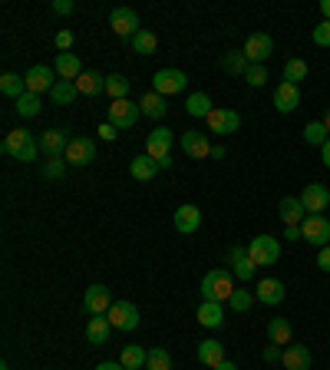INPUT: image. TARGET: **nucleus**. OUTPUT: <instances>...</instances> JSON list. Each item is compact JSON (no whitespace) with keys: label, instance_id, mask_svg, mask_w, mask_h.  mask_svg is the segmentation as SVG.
Segmentation results:
<instances>
[{"label":"nucleus","instance_id":"53","mask_svg":"<svg viewBox=\"0 0 330 370\" xmlns=\"http://www.w3.org/2000/svg\"><path fill=\"white\" fill-rule=\"evenodd\" d=\"M321 159H324V165H327V169H330V139L321 146Z\"/></svg>","mask_w":330,"mask_h":370},{"label":"nucleus","instance_id":"32","mask_svg":"<svg viewBox=\"0 0 330 370\" xmlns=\"http://www.w3.org/2000/svg\"><path fill=\"white\" fill-rule=\"evenodd\" d=\"M76 89H79V96H99V93H106V76L83 73L79 80H76Z\"/></svg>","mask_w":330,"mask_h":370},{"label":"nucleus","instance_id":"30","mask_svg":"<svg viewBox=\"0 0 330 370\" xmlns=\"http://www.w3.org/2000/svg\"><path fill=\"white\" fill-rule=\"evenodd\" d=\"M268 337H271V344H291L294 337V327L287 317H271L268 321Z\"/></svg>","mask_w":330,"mask_h":370},{"label":"nucleus","instance_id":"33","mask_svg":"<svg viewBox=\"0 0 330 370\" xmlns=\"http://www.w3.org/2000/svg\"><path fill=\"white\" fill-rule=\"evenodd\" d=\"M76 96H79V89H76V83H70V80H57V86L50 89V99L57 106H73Z\"/></svg>","mask_w":330,"mask_h":370},{"label":"nucleus","instance_id":"27","mask_svg":"<svg viewBox=\"0 0 330 370\" xmlns=\"http://www.w3.org/2000/svg\"><path fill=\"white\" fill-rule=\"evenodd\" d=\"M198 361L205 364V367L215 370L218 364L225 361V344H221V341H202V344H198Z\"/></svg>","mask_w":330,"mask_h":370},{"label":"nucleus","instance_id":"11","mask_svg":"<svg viewBox=\"0 0 330 370\" xmlns=\"http://www.w3.org/2000/svg\"><path fill=\"white\" fill-rule=\"evenodd\" d=\"M57 70L53 67H43V63H37V67H30L27 73H23V80H27V93H50L53 86H57Z\"/></svg>","mask_w":330,"mask_h":370},{"label":"nucleus","instance_id":"34","mask_svg":"<svg viewBox=\"0 0 330 370\" xmlns=\"http://www.w3.org/2000/svg\"><path fill=\"white\" fill-rule=\"evenodd\" d=\"M132 50L142 53V57H152V53L159 50V37H155L152 30H139V33L132 37Z\"/></svg>","mask_w":330,"mask_h":370},{"label":"nucleus","instance_id":"49","mask_svg":"<svg viewBox=\"0 0 330 370\" xmlns=\"http://www.w3.org/2000/svg\"><path fill=\"white\" fill-rule=\"evenodd\" d=\"M116 136H119V129H116L113 123H103V126H99V139H106V143H116Z\"/></svg>","mask_w":330,"mask_h":370},{"label":"nucleus","instance_id":"18","mask_svg":"<svg viewBox=\"0 0 330 370\" xmlns=\"http://www.w3.org/2000/svg\"><path fill=\"white\" fill-rule=\"evenodd\" d=\"M297 106H301V89L294 83H281L274 89V109H277V113L287 116V113H294Z\"/></svg>","mask_w":330,"mask_h":370},{"label":"nucleus","instance_id":"43","mask_svg":"<svg viewBox=\"0 0 330 370\" xmlns=\"http://www.w3.org/2000/svg\"><path fill=\"white\" fill-rule=\"evenodd\" d=\"M231 311H238V314H245V311H251V304H255V298H251V291H245V288H235V295H231Z\"/></svg>","mask_w":330,"mask_h":370},{"label":"nucleus","instance_id":"4","mask_svg":"<svg viewBox=\"0 0 330 370\" xmlns=\"http://www.w3.org/2000/svg\"><path fill=\"white\" fill-rule=\"evenodd\" d=\"M63 159H66V165H89L96 159V143L89 136H73L63 152Z\"/></svg>","mask_w":330,"mask_h":370},{"label":"nucleus","instance_id":"23","mask_svg":"<svg viewBox=\"0 0 330 370\" xmlns=\"http://www.w3.org/2000/svg\"><path fill=\"white\" fill-rule=\"evenodd\" d=\"M53 70H57L60 80H70V83H76V80L86 73L76 53H57V63H53Z\"/></svg>","mask_w":330,"mask_h":370},{"label":"nucleus","instance_id":"51","mask_svg":"<svg viewBox=\"0 0 330 370\" xmlns=\"http://www.w3.org/2000/svg\"><path fill=\"white\" fill-rule=\"evenodd\" d=\"M284 238H287V241H301V225H284Z\"/></svg>","mask_w":330,"mask_h":370},{"label":"nucleus","instance_id":"14","mask_svg":"<svg viewBox=\"0 0 330 370\" xmlns=\"http://www.w3.org/2000/svg\"><path fill=\"white\" fill-rule=\"evenodd\" d=\"M109 27H113L119 37H129V40L142 30L139 17H136V10H132V7H116L113 13H109Z\"/></svg>","mask_w":330,"mask_h":370},{"label":"nucleus","instance_id":"12","mask_svg":"<svg viewBox=\"0 0 330 370\" xmlns=\"http://www.w3.org/2000/svg\"><path fill=\"white\" fill-rule=\"evenodd\" d=\"M301 202H304V209H307V215H321L330 205V189L321 185V182H311V185H304Z\"/></svg>","mask_w":330,"mask_h":370},{"label":"nucleus","instance_id":"39","mask_svg":"<svg viewBox=\"0 0 330 370\" xmlns=\"http://www.w3.org/2000/svg\"><path fill=\"white\" fill-rule=\"evenodd\" d=\"M129 80H126L123 73H113V76H106V93L113 96V99H129Z\"/></svg>","mask_w":330,"mask_h":370},{"label":"nucleus","instance_id":"48","mask_svg":"<svg viewBox=\"0 0 330 370\" xmlns=\"http://www.w3.org/2000/svg\"><path fill=\"white\" fill-rule=\"evenodd\" d=\"M284 357V351H281V344H268V347H264V361L268 364H274V361H281Z\"/></svg>","mask_w":330,"mask_h":370},{"label":"nucleus","instance_id":"22","mask_svg":"<svg viewBox=\"0 0 330 370\" xmlns=\"http://www.w3.org/2000/svg\"><path fill=\"white\" fill-rule=\"evenodd\" d=\"M281 364H284V370H311V347H304V344L284 347Z\"/></svg>","mask_w":330,"mask_h":370},{"label":"nucleus","instance_id":"28","mask_svg":"<svg viewBox=\"0 0 330 370\" xmlns=\"http://www.w3.org/2000/svg\"><path fill=\"white\" fill-rule=\"evenodd\" d=\"M139 109L142 116H149V119H162V116L169 113V106H165V96H159L155 89H149V93L139 99Z\"/></svg>","mask_w":330,"mask_h":370},{"label":"nucleus","instance_id":"35","mask_svg":"<svg viewBox=\"0 0 330 370\" xmlns=\"http://www.w3.org/2000/svg\"><path fill=\"white\" fill-rule=\"evenodd\" d=\"M221 67H225V73H231V76H245L251 63H248V57L241 53V50H231V53L221 57Z\"/></svg>","mask_w":330,"mask_h":370},{"label":"nucleus","instance_id":"38","mask_svg":"<svg viewBox=\"0 0 330 370\" xmlns=\"http://www.w3.org/2000/svg\"><path fill=\"white\" fill-rule=\"evenodd\" d=\"M185 109H189V116H205L215 109L211 106V99H208V93H189V99H185Z\"/></svg>","mask_w":330,"mask_h":370},{"label":"nucleus","instance_id":"31","mask_svg":"<svg viewBox=\"0 0 330 370\" xmlns=\"http://www.w3.org/2000/svg\"><path fill=\"white\" fill-rule=\"evenodd\" d=\"M0 93L10 96V99L17 103L20 96L27 93V80H23V76H17V73H4V76H0Z\"/></svg>","mask_w":330,"mask_h":370},{"label":"nucleus","instance_id":"52","mask_svg":"<svg viewBox=\"0 0 330 370\" xmlns=\"http://www.w3.org/2000/svg\"><path fill=\"white\" fill-rule=\"evenodd\" d=\"M50 7L57 10V13H73V0H53Z\"/></svg>","mask_w":330,"mask_h":370},{"label":"nucleus","instance_id":"13","mask_svg":"<svg viewBox=\"0 0 330 370\" xmlns=\"http://www.w3.org/2000/svg\"><path fill=\"white\" fill-rule=\"evenodd\" d=\"M179 146H182V152H185L189 159H211V143H208V136L198 133V129L182 133Z\"/></svg>","mask_w":330,"mask_h":370},{"label":"nucleus","instance_id":"56","mask_svg":"<svg viewBox=\"0 0 330 370\" xmlns=\"http://www.w3.org/2000/svg\"><path fill=\"white\" fill-rule=\"evenodd\" d=\"M321 13H324V20H330V0H324L321 4Z\"/></svg>","mask_w":330,"mask_h":370},{"label":"nucleus","instance_id":"59","mask_svg":"<svg viewBox=\"0 0 330 370\" xmlns=\"http://www.w3.org/2000/svg\"><path fill=\"white\" fill-rule=\"evenodd\" d=\"M0 370H10V367H7V364H0Z\"/></svg>","mask_w":330,"mask_h":370},{"label":"nucleus","instance_id":"58","mask_svg":"<svg viewBox=\"0 0 330 370\" xmlns=\"http://www.w3.org/2000/svg\"><path fill=\"white\" fill-rule=\"evenodd\" d=\"M321 123L327 126V133H330V109H327V113H324V119H321Z\"/></svg>","mask_w":330,"mask_h":370},{"label":"nucleus","instance_id":"44","mask_svg":"<svg viewBox=\"0 0 330 370\" xmlns=\"http://www.w3.org/2000/svg\"><path fill=\"white\" fill-rule=\"evenodd\" d=\"M245 80H248V86H264L268 83V70H264V63H251L248 73H245Z\"/></svg>","mask_w":330,"mask_h":370},{"label":"nucleus","instance_id":"40","mask_svg":"<svg viewBox=\"0 0 330 370\" xmlns=\"http://www.w3.org/2000/svg\"><path fill=\"white\" fill-rule=\"evenodd\" d=\"M301 80H307V63H304L301 57H294L284 63V83H301Z\"/></svg>","mask_w":330,"mask_h":370},{"label":"nucleus","instance_id":"16","mask_svg":"<svg viewBox=\"0 0 330 370\" xmlns=\"http://www.w3.org/2000/svg\"><path fill=\"white\" fill-rule=\"evenodd\" d=\"M172 143H175V133L172 129H165V126H159V129H152L149 133V143H145V149H149V156L155 162L165 159L172 152Z\"/></svg>","mask_w":330,"mask_h":370},{"label":"nucleus","instance_id":"26","mask_svg":"<svg viewBox=\"0 0 330 370\" xmlns=\"http://www.w3.org/2000/svg\"><path fill=\"white\" fill-rule=\"evenodd\" d=\"M129 172H132V179L136 182H152L155 175H159V162L145 152V156H136V159L129 162Z\"/></svg>","mask_w":330,"mask_h":370},{"label":"nucleus","instance_id":"8","mask_svg":"<svg viewBox=\"0 0 330 370\" xmlns=\"http://www.w3.org/2000/svg\"><path fill=\"white\" fill-rule=\"evenodd\" d=\"M301 235H304V241H311V245L327 248L330 245V219H324V215H307L301 225Z\"/></svg>","mask_w":330,"mask_h":370},{"label":"nucleus","instance_id":"15","mask_svg":"<svg viewBox=\"0 0 330 370\" xmlns=\"http://www.w3.org/2000/svg\"><path fill=\"white\" fill-rule=\"evenodd\" d=\"M248 57V63H264V60L274 53V40L268 37V33H251V37L245 40V50H241Z\"/></svg>","mask_w":330,"mask_h":370},{"label":"nucleus","instance_id":"42","mask_svg":"<svg viewBox=\"0 0 330 370\" xmlns=\"http://www.w3.org/2000/svg\"><path fill=\"white\" fill-rule=\"evenodd\" d=\"M145 370H172V357L165 347H152L149 361H145Z\"/></svg>","mask_w":330,"mask_h":370},{"label":"nucleus","instance_id":"24","mask_svg":"<svg viewBox=\"0 0 330 370\" xmlns=\"http://www.w3.org/2000/svg\"><path fill=\"white\" fill-rule=\"evenodd\" d=\"M198 324H202V327H211V331H215V327H221V324H225V304H218V301H202V308H198Z\"/></svg>","mask_w":330,"mask_h":370},{"label":"nucleus","instance_id":"36","mask_svg":"<svg viewBox=\"0 0 330 370\" xmlns=\"http://www.w3.org/2000/svg\"><path fill=\"white\" fill-rule=\"evenodd\" d=\"M145 361H149V351H145V347H139V344H129V347H126L123 351V367L126 370H139V367H145Z\"/></svg>","mask_w":330,"mask_h":370},{"label":"nucleus","instance_id":"45","mask_svg":"<svg viewBox=\"0 0 330 370\" xmlns=\"http://www.w3.org/2000/svg\"><path fill=\"white\" fill-rule=\"evenodd\" d=\"M50 182H60L66 175V159H47V169H43Z\"/></svg>","mask_w":330,"mask_h":370},{"label":"nucleus","instance_id":"46","mask_svg":"<svg viewBox=\"0 0 330 370\" xmlns=\"http://www.w3.org/2000/svg\"><path fill=\"white\" fill-rule=\"evenodd\" d=\"M314 43H317V47H330V20H321V23H317V27H314Z\"/></svg>","mask_w":330,"mask_h":370},{"label":"nucleus","instance_id":"29","mask_svg":"<svg viewBox=\"0 0 330 370\" xmlns=\"http://www.w3.org/2000/svg\"><path fill=\"white\" fill-rule=\"evenodd\" d=\"M109 331H113V324H109L106 314L89 317V324H86V341H89V344H106V341H109Z\"/></svg>","mask_w":330,"mask_h":370},{"label":"nucleus","instance_id":"19","mask_svg":"<svg viewBox=\"0 0 330 370\" xmlns=\"http://www.w3.org/2000/svg\"><path fill=\"white\" fill-rule=\"evenodd\" d=\"M255 261H251V255H248V248L235 245L231 248V275L238 278V281H251L255 278Z\"/></svg>","mask_w":330,"mask_h":370},{"label":"nucleus","instance_id":"2","mask_svg":"<svg viewBox=\"0 0 330 370\" xmlns=\"http://www.w3.org/2000/svg\"><path fill=\"white\" fill-rule=\"evenodd\" d=\"M4 152L20 162H33L40 152V139H33V133H27V129H13L4 139Z\"/></svg>","mask_w":330,"mask_h":370},{"label":"nucleus","instance_id":"9","mask_svg":"<svg viewBox=\"0 0 330 370\" xmlns=\"http://www.w3.org/2000/svg\"><path fill=\"white\" fill-rule=\"evenodd\" d=\"M208 133H215V136H231V133H238V126H241V116L235 113V109H211L208 113Z\"/></svg>","mask_w":330,"mask_h":370},{"label":"nucleus","instance_id":"54","mask_svg":"<svg viewBox=\"0 0 330 370\" xmlns=\"http://www.w3.org/2000/svg\"><path fill=\"white\" fill-rule=\"evenodd\" d=\"M96 370H126V367H123V364H113V361H106V364H99V367H96Z\"/></svg>","mask_w":330,"mask_h":370},{"label":"nucleus","instance_id":"17","mask_svg":"<svg viewBox=\"0 0 330 370\" xmlns=\"http://www.w3.org/2000/svg\"><path fill=\"white\" fill-rule=\"evenodd\" d=\"M66 146H70V133L66 129H47L40 136V149L47 152V159H63Z\"/></svg>","mask_w":330,"mask_h":370},{"label":"nucleus","instance_id":"5","mask_svg":"<svg viewBox=\"0 0 330 370\" xmlns=\"http://www.w3.org/2000/svg\"><path fill=\"white\" fill-rule=\"evenodd\" d=\"M139 103H132V99H113V106H109V123L116 126V129H132V126L139 123Z\"/></svg>","mask_w":330,"mask_h":370},{"label":"nucleus","instance_id":"47","mask_svg":"<svg viewBox=\"0 0 330 370\" xmlns=\"http://www.w3.org/2000/svg\"><path fill=\"white\" fill-rule=\"evenodd\" d=\"M53 43H57V50L70 53V50H73V30H60L57 37H53Z\"/></svg>","mask_w":330,"mask_h":370},{"label":"nucleus","instance_id":"3","mask_svg":"<svg viewBox=\"0 0 330 370\" xmlns=\"http://www.w3.org/2000/svg\"><path fill=\"white\" fill-rule=\"evenodd\" d=\"M248 255H251L255 268H268V265H274V261L281 258V241H277L274 235H258V238H251Z\"/></svg>","mask_w":330,"mask_h":370},{"label":"nucleus","instance_id":"41","mask_svg":"<svg viewBox=\"0 0 330 370\" xmlns=\"http://www.w3.org/2000/svg\"><path fill=\"white\" fill-rule=\"evenodd\" d=\"M327 139H330V133H327V126H324L321 119L304 126V143H307V146H324Z\"/></svg>","mask_w":330,"mask_h":370},{"label":"nucleus","instance_id":"20","mask_svg":"<svg viewBox=\"0 0 330 370\" xmlns=\"http://www.w3.org/2000/svg\"><path fill=\"white\" fill-rule=\"evenodd\" d=\"M172 222H175V228H179L182 235H195L198 228H202V209L198 205H179Z\"/></svg>","mask_w":330,"mask_h":370},{"label":"nucleus","instance_id":"50","mask_svg":"<svg viewBox=\"0 0 330 370\" xmlns=\"http://www.w3.org/2000/svg\"><path fill=\"white\" fill-rule=\"evenodd\" d=\"M317 268H321V271H330V245L317 251Z\"/></svg>","mask_w":330,"mask_h":370},{"label":"nucleus","instance_id":"25","mask_svg":"<svg viewBox=\"0 0 330 370\" xmlns=\"http://www.w3.org/2000/svg\"><path fill=\"white\" fill-rule=\"evenodd\" d=\"M277 215H281L284 225H304V219H307V209H304L301 199H281V205H277Z\"/></svg>","mask_w":330,"mask_h":370},{"label":"nucleus","instance_id":"57","mask_svg":"<svg viewBox=\"0 0 330 370\" xmlns=\"http://www.w3.org/2000/svg\"><path fill=\"white\" fill-rule=\"evenodd\" d=\"M215 370H238V367H235V364H231V361H221Z\"/></svg>","mask_w":330,"mask_h":370},{"label":"nucleus","instance_id":"21","mask_svg":"<svg viewBox=\"0 0 330 370\" xmlns=\"http://www.w3.org/2000/svg\"><path fill=\"white\" fill-rule=\"evenodd\" d=\"M284 281H277V278H261L258 281V301L268 304V308H277V304L284 301Z\"/></svg>","mask_w":330,"mask_h":370},{"label":"nucleus","instance_id":"7","mask_svg":"<svg viewBox=\"0 0 330 370\" xmlns=\"http://www.w3.org/2000/svg\"><path fill=\"white\" fill-rule=\"evenodd\" d=\"M189 86V76L182 73V70H159V73L152 76V89L159 96H172V93H182Z\"/></svg>","mask_w":330,"mask_h":370},{"label":"nucleus","instance_id":"1","mask_svg":"<svg viewBox=\"0 0 330 370\" xmlns=\"http://www.w3.org/2000/svg\"><path fill=\"white\" fill-rule=\"evenodd\" d=\"M235 295V285H231V271L225 268H211L205 278H202V301H218L228 304Z\"/></svg>","mask_w":330,"mask_h":370},{"label":"nucleus","instance_id":"6","mask_svg":"<svg viewBox=\"0 0 330 370\" xmlns=\"http://www.w3.org/2000/svg\"><path fill=\"white\" fill-rule=\"evenodd\" d=\"M106 317H109V324H113L116 331H136L139 327V308L132 301H116Z\"/></svg>","mask_w":330,"mask_h":370},{"label":"nucleus","instance_id":"55","mask_svg":"<svg viewBox=\"0 0 330 370\" xmlns=\"http://www.w3.org/2000/svg\"><path fill=\"white\" fill-rule=\"evenodd\" d=\"M211 159H225V149L221 146H211Z\"/></svg>","mask_w":330,"mask_h":370},{"label":"nucleus","instance_id":"37","mask_svg":"<svg viewBox=\"0 0 330 370\" xmlns=\"http://www.w3.org/2000/svg\"><path fill=\"white\" fill-rule=\"evenodd\" d=\"M13 109H17V113L23 116V119H37L40 109H43V103H40V96H37V93H23V96L17 99V106H13Z\"/></svg>","mask_w":330,"mask_h":370},{"label":"nucleus","instance_id":"10","mask_svg":"<svg viewBox=\"0 0 330 370\" xmlns=\"http://www.w3.org/2000/svg\"><path fill=\"white\" fill-rule=\"evenodd\" d=\"M113 291L106 285H93L86 288V298H83V308L86 314H93V317H99V314H109V308H113Z\"/></svg>","mask_w":330,"mask_h":370}]
</instances>
